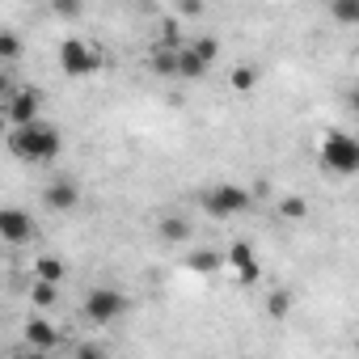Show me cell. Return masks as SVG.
<instances>
[{
    "mask_svg": "<svg viewBox=\"0 0 359 359\" xmlns=\"http://www.w3.org/2000/svg\"><path fill=\"white\" fill-rule=\"evenodd\" d=\"M9 152L22 156V161H34V165H47L64 152V135L51 127V123H26V127H13L9 131Z\"/></svg>",
    "mask_w": 359,
    "mask_h": 359,
    "instance_id": "1",
    "label": "cell"
},
{
    "mask_svg": "<svg viewBox=\"0 0 359 359\" xmlns=\"http://www.w3.org/2000/svg\"><path fill=\"white\" fill-rule=\"evenodd\" d=\"M321 165L330 169V173H338V177H351V173H359V135H351V131H325V140H321Z\"/></svg>",
    "mask_w": 359,
    "mask_h": 359,
    "instance_id": "2",
    "label": "cell"
},
{
    "mask_svg": "<svg viewBox=\"0 0 359 359\" xmlns=\"http://www.w3.org/2000/svg\"><path fill=\"white\" fill-rule=\"evenodd\" d=\"M203 212L208 216H216V220H233V216H241V212H250V191L245 187H237V182H216V187H208L203 191Z\"/></svg>",
    "mask_w": 359,
    "mask_h": 359,
    "instance_id": "3",
    "label": "cell"
},
{
    "mask_svg": "<svg viewBox=\"0 0 359 359\" xmlns=\"http://www.w3.org/2000/svg\"><path fill=\"white\" fill-rule=\"evenodd\" d=\"M81 313H85L89 325H114V321L127 313V296H123L118 287H93V292L85 296Z\"/></svg>",
    "mask_w": 359,
    "mask_h": 359,
    "instance_id": "4",
    "label": "cell"
},
{
    "mask_svg": "<svg viewBox=\"0 0 359 359\" xmlns=\"http://www.w3.org/2000/svg\"><path fill=\"white\" fill-rule=\"evenodd\" d=\"M60 68H64V76L81 81V76H93L102 68V55L89 43H81V39H64L60 43Z\"/></svg>",
    "mask_w": 359,
    "mask_h": 359,
    "instance_id": "5",
    "label": "cell"
},
{
    "mask_svg": "<svg viewBox=\"0 0 359 359\" xmlns=\"http://www.w3.org/2000/svg\"><path fill=\"white\" fill-rule=\"evenodd\" d=\"M216 55H220V39H195V43H187L182 47V81H199V76H208V68L216 64Z\"/></svg>",
    "mask_w": 359,
    "mask_h": 359,
    "instance_id": "6",
    "label": "cell"
},
{
    "mask_svg": "<svg viewBox=\"0 0 359 359\" xmlns=\"http://www.w3.org/2000/svg\"><path fill=\"white\" fill-rule=\"evenodd\" d=\"M5 118H9L13 127L39 123V118H43V93H39L34 85H26V89H13V93L5 97Z\"/></svg>",
    "mask_w": 359,
    "mask_h": 359,
    "instance_id": "7",
    "label": "cell"
},
{
    "mask_svg": "<svg viewBox=\"0 0 359 359\" xmlns=\"http://www.w3.org/2000/svg\"><path fill=\"white\" fill-rule=\"evenodd\" d=\"M224 258H229V266L237 271V283H245V287H250V283H258V279H262V266H258V254H254V245H250V241H233Z\"/></svg>",
    "mask_w": 359,
    "mask_h": 359,
    "instance_id": "8",
    "label": "cell"
},
{
    "mask_svg": "<svg viewBox=\"0 0 359 359\" xmlns=\"http://www.w3.org/2000/svg\"><path fill=\"white\" fill-rule=\"evenodd\" d=\"M0 237H5L9 245H26L34 237V216L22 212V208H5L0 212Z\"/></svg>",
    "mask_w": 359,
    "mask_h": 359,
    "instance_id": "9",
    "label": "cell"
},
{
    "mask_svg": "<svg viewBox=\"0 0 359 359\" xmlns=\"http://www.w3.org/2000/svg\"><path fill=\"white\" fill-rule=\"evenodd\" d=\"M148 72H152V76H165V81L182 76V47H165V43H156V47L148 51Z\"/></svg>",
    "mask_w": 359,
    "mask_h": 359,
    "instance_id": "10",
    "label": "cell"
},
{
    "mask_svg": "<svg viewBox=\"0 0 359 359\" xmlns=\"http://www.w3.org/2000/svg\"><path fill=\"white\" fill-rule=\"evenodd\" d=\"M43 203H47L51 212H72V208L81 203V187L72 182V177H55V182L43 191Z\"/></svg>",
    "mask_w": 359,
    "mask_h": 359,
    "instance_id": "11",
    "label": "cell"
},
{
    "mask_svg": "<svg viewBox=\"0 0 359 359\" xmlns=\"http://www.w3.org/2000/svg\"><path fill=\"white\" fill-rule=\"evenodd\" d=\"M26 346L39 351V355H47V351L60 346V330H55L47 317H30V321H26Z\"/></svg>",
    "mask_w": 359,
    "mask_h": 359,
    "instance_id": "12",
    "label": "cell"
},
{
    "mask_svg": "<svg viewBox=\"0 0 359 359\" xmlns=\"http://www.w3.org/2000/svg\"><path fill=\"white\" fill-rule=\"evenodd\" d=\"M156 233H161V241H169V245H182V241H191V224H187L182 216H165V220L156 224Z\"/></svg>",
    "mask_w": 359,
    "mask_h": 359,
    "instance_id": "13",
    "label": "cell"
},
{
    "mask_svg": "<svg viewBox=\"0 0 359 359\" xmlns=\"http://www.w3.org/2000/svg\"><path fill=\"white\" fill-rule=\"evenodd\" d=\"M224 262H229V258H224V254H216V250H195V254L187 258V266H191L195 275H216Z\"/></svg>",
    "mask_w": 359,
    "mask_h": 359,
    "instance_id": "14",
    "label": "cell"
},
{
    "mask_svg": "<svg viewBox=\"0 0 359 359\" xmlns=\"http://www.w3.org/2000/svg\"><path fill=\"white\" fill-rule=\"evenodd\" d=\"M55 296H60V283H51V279H39V275H34V283H30V300H34L39 309H51V304H55Z\"/></svg>",
    "mask_w": 359,
    "mask_h": 359,
    "instance_id": "15",
    "label": "cell"
},
{
    "mask_svg": "<svg viewBox=\"0 0 359 359\" xmlns=\"http://www.w3.org/2000/svg\"><path fill=\"white\" fill-rule=\"evenodd\" d=\"M330 13L338 26H359V0H330Z\"/></svg>",
    "mask_w": 359,
    "mask_h": 359,
    "instance_id": "16",
    "label": "cell"
},
{
    "mask_svg": "<svg viewBox=\"0 0 359 359\" xmlns=\"http://www.w3.org/2000/svg\"><path fill=\"white\" fill-rule=\"evenodd\" d=\"M229 85H233L237 93H254V89H258V68H250V64L233 68V72H229Z\"/></svg>",
    "mask_w": 359,
    "mask_h": 359,
    "instance_id": "17",
    "label": "cell"
},
{
    "mask_svg": "<svg viewBox=\"0 0 359 359\" xmlns=\"http://www.w3.org/2000/svg\"><path fill=\"white\" fill-rule=\"evenodd\" d=\"M279 216L283 220H304L309 216V199L304 195H283L279 199Z\"/></svg>",
    "mask_w": 359,
    "mask_h": 359,
    "instance_id": "18",
    "label": "cell"
},
{
    "mask_svg": "<svg viewBox=\"0 0 359 359\" xmlns=\"http://www.w3.org/2000/svg\"><path fill=\"white\" fill-rule=\"evenodd\" d=\"M34 275H39V279H51V283H60V279L68 275V266H64L60 258H51V254H47V258H39V262H34Z\"/></svg>",
    "mask_w": 359,
    "mask_h": 359,
    "instance_id": "19",
    "label": "cell"
},
{
    "mask_svg": "<svg viewBox=\"0 0 359 359\" xmlns=\"http://www.w3.org/2000/svg\"><path fill=\"white\" fill-rule=\"evenodd\" d=\"M266 313H271L275 321H279V317H287V313H292V292H283V287H279V292H271V296H266Z\"/></svg>",
    "mask_w": 359,
    "mask_h": 359,
    "instance_id": "20",
    "label": "cell"
},
{
    "mask_svg": "<svg viewBox=\"0 0 359 359\" xmlns=\"http://www.w3.org/2000/svg\"><path fill=\"white\" fill-rule=\"evenodd\" d=\"M156 43H165V47H182V30H177V18H165V22H161Z\"/></svg>",
    "mask_w": 359,
    "mask_h": 359,
    "instance_id": "21",
    "label": "cell"
},
{
    "mask_svg": "<svg viewBox=\"0 0 359 359\" xmlns=\"http://www.w3.org/2000/svg\"><path fill=\"white\" fill-rule=\"evenodd\" d=\"M18 55H22V39H18L13 30H5V34H0V60H9V64H13Z\"/></svg>",
    "mask_w": 359,
    "mask_h": 359,
    "instance_id": "22",
    "label": "cell"
},
{
    "mask_svg": "<svg viewBox=\"0 0 359 359\" xmlns=\"http://www.w3.org/2000/svg\"><path fill=\"white\" fill-rule=\"evenodd\" d=\"M208 9V0H177V13H182V18H199Z\"/></svg>",
    "mask_w": 359,
    "mask_h": 359,
    "instance_id": "23",
    "label": "cell"
},
{
    "mask_svg": "<svg viewBox=\"0 0 359 359\" xmlns=\"http://www.w3.org/2000/svg\"><path fill=\"white\" fill-rule=\"evenodd\" d=\"M51 9H55L60 18H76V13H81V0H51Z\"/></svg>",
    "mask_w": 359,
    "mask_h": 359,
    "instance_id": "24",
    "label": "cell"
},
{
    "mask_svg": "<svg viewBox=\"0 0 359 359\" xmlns=\"http://www.w3.org/2000/svg\"><path fill=\"white\" fill-rule=\"evenodd\" d=\"M346 106H351V114H359V85L346 89Z\"/></svg>",
    "mask_w": 359,
    "mask_h": 359,
    "instance_id": "25",
    "label": "cell"
},
{
    "mask_svg": "<svg viewBox=\"0 0 359 359\" xmlns=\"http://www.w3.org/2000/svg\"><path fill=\"white\" fill-rule=\"evenodd\" d=\"M355 351H359V342H355Z\"/></svg>",
    "mask_w": 359,
    "mask_h": 359,
    "instance_id": "26",
    "label": "cell"
}]
</instances>
